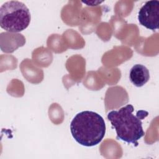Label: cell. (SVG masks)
Listing matches in <instances>:
<instances>
[{"mask_svg":"<svg viewBox=\"0 0 159 159\" xmlns=\"http://www.w3.org/2000/svg\"><path fill=\"white\" fill-rule=\"evenodd\" d=\"M134 108L132 104H127L117 111H111L107 116L117 134V139L135 146L138 140L144 135L142 120L147 117L148 112L140 110L134 115Z\"/></svg>","mask_w":159,"mask_h":159,"instance_id":"6da1fadb","label":"cell"},{"mask_svg":"<svg viewBox=\"0 0 159 159\" xmlns=\"http://www.w3.org/2000/svg\"><path fill=\"white\" fill-rule=\"evenodd\" d=\"M103 117L94 111H84L76 114L70 123L73 139L81 145L93 147L99 144L106 134Z\"/></svg>","mask_w":159,"mask_h":159,"instance_id":"7a4b0ae2","label":"cell"},{"mask_svg":"<svg viewBox=\"0 0 159 159\" xmlns=\"http://www.w3.org/2000/svg\"><path fill=\"white\" fill-rule=\"evenodd\" d=\"M30 11L26 5L18 1H7L0 8V25L9 32H20L30 22Z\"/></svg>","mask_w":159,"mask_h":159,"instance_id":"3957f363","label":"cell"},{"mask_svg":"<svg viewBox=\"0 0 159 159\" xmlns=\"http://www.w3.org/2000/svg\"><path fill=\"white\" fill-rule=\"evenodd\" d=\"M138 20L140 24L147 29L157 30L159 22V1H147L139 11Z\"/></svg>","mask_w":159,"mask_h":159,"instance_id":"277c9868","label":"cell"},{"mask_svg":"<svg viewBox=\"0 0 159 159\" xmlns=\"http://www.w3.org/2000/svg\"><path fill=\"white\" fill-rule=\"evenodd\" d=\"M129 79L131 83L137 87H142L150 79L148 70L143 65L135 64L130 69Z\"/></svg>","mask_w":159,"mask_h":159,"instance_id":"5b68a950","label":"cell"},{"mask_svg":"<svg viewBox=\"0 0 159 159\" xmlns=\"http://www.w3.org/2000/svg\"><path fill=\"white\" fill-rule=\"evenodd\" d=\"M84 3H85V4H87L88 6H91V3H93V4H92V6H97L98 4H100L101 2H99V1H93V2H91V1H89V2H86V1H83Z\"/></svg>","mask_w":159,"mask_h":159,"instance_id":"8992f818","label":"cell"}]
</instances>
